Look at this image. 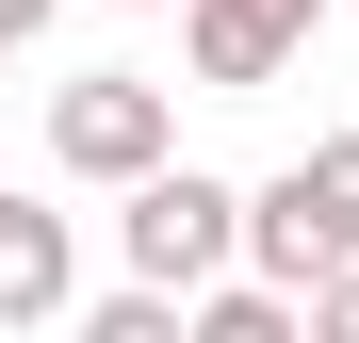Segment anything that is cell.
I'll return each instance as SVG.
<instances>
[{"instance_id": "1", "label": "cell", "mask_w": 359, "mask_h": 343, "mask_svg": "<svg viewBox=\"0 0 359 343\" xmlns=\"http://www.w3.org/2000/svg\"><path fill=\"white\" fill-rule=\"evenodd\" d=\"M245 262L278 278V295H311L327 262H359V131H311V147L245 196Z\"/></svg>"}, {"instance_id": "2", "label": "cell", "mask_w": 359, "mask_h": 343, "mask_svg": "<svg viewBox=\"0 0 359 343\" xmlns=\"http://www.w3.org/2000/svg\"><path fill=\"white\" fill-rule=\"evenodd\" d=\"M114 196H131V213H114V229H131V278H163V295H196V278H229V262H245V180H212V163H147V180H114Z\"/></svg>"}, {"instance_id": "3", "label": "cell", "mask_w": 359, "mask_h": 343, "mask_svg": "<svg viewBox=\"0 0 359 343\" xmlns=\"http://www.w3.org/2000/svg\"><path fill=\"white\" fill-rule=\"evenodd\" d=\"M180 147V98L147 82V66H82V82H49V163H66V180H147V163Z\"/></svg>"}, {"instance_id": "4", "label": "cell", "mask_w": 359, "mask_h": 343, "mask_svg": "<svg viewBox=\"0 0 359 343\" xmlns=\"http://www.w3.org/2000/svg\"><path fill=\"white\" fill-rule=\"evenodd\" d=\"M327 0H180V66H196V98H262L294 49H311Z\"/></svg>"}, {"instance_id": "5", "label": "cell", "mask_w": 359, "mask_h": 343, "mask_svg": "<svg viewBox=\"0 0 359 343\" xmlns=\"http://www.w3.org/2000/svg\"><path fill=\"white\" fill-rule=\"evenodd\" d=\"M82 311V229L49 196H0V327H66Z\"/></svg>"}, {"instance_id": "6", "label": "cell", "mask_w": 359, "mask_h": 343, "mask_svg": "<svg viewBox=\"0 0 359 343\" xmlns=\"http://www.w3.org/2000/svg\"><path fill=\"white\" fill-rule=\"evenodd\" d=\"M82 343H180V295L163 278H114V295L82 311Z\"/></svg>"}, {"instance_id": "7", "label": "cell", "mask_w": 359, "mask_h": 343, "mask_svg": "<svg viewBox=\"0 0 359 343\" xmlns=\"http://www.w3.org/2000/svg\"><path fill=\"white\" fill-rule=\"evenodd\" d=\"M311 327H327V343H359V262H327V278H311Z\"/></svg>"}, {"instance_id": "8", "label": "cell", "mask_w": 359, "mask_h": 343, "mask_svg": "<svg viewBox=\"0 0 359 343\" xmlns=\"http://www.w3.org/2000/svg\"><path fill=\"white\" fill-rule=\"evenodd\" d=\"M49 17H66V0H0V33H49Z\"/></svg>"}, {"instance_id": "9", "label": "cell", "mask_w": 359, "mask_h": 343, "mask_svg": "<svg viewBox=\"0 0 359 343\" xmlns=\"http://www.w3.org/2000/svg\"><path fill=\"white\" fill-rule=\"evenodd\" d=\"M131 17H163V0H131Z\"/></svg>"}, {"instance_id": "10", "label": "cell", "mask_w": 359, "mask_h": 343, "mask_svg": "<svg viewBox=\"0 0 359 343\" xmlns=\"http://www.w3.org/2000/svg\"><path fill=\"white\" fill-rule=\"evenodd\" d=\"M0 49H17V33H0Z\"/></svg>"}, {"instance_id": "11", "label": "cell", "mask_w": 359, "mask_h": 343, "mask_svg": "<svg viewBox=\"0 0 359 343\" xmlns=\"http://www.w3.org/2000/svg\"><path fill=\"white\" fill-rule=\"evenodd\" d=\"M343 17H359V0H343Z\"/></svg>"}]
</instances>
